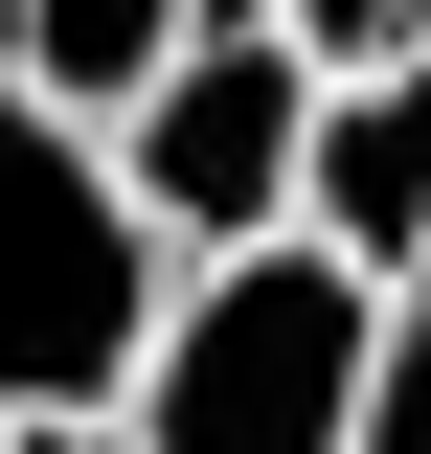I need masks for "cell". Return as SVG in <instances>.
<instances>
[{
	"label": "cell",
	"mask_w": 431,
	"mask_h": 454,
	"mask_svg": "<svg viewBox=\"0 0 431 454\" xmlns=\"http://www.w3.org/2000/svg\"><path fill=\"white\" fill-rule=\"evenodd\" d=\"M364 340H386V273H341L318 227L182 250L160 340H137V387H114V454H341L364 432Z\"/></svg>",
	"instance_id": "cell-1"
},
{
	"label": "cell",
	"mask_w": 431,
	"mask_h": 454,
	"mask_svg": "<svg viewBox=\"0 0 431 454\" xmlns=\"http://www.w3.org/2000/svg\"><path fill=\"white\" fill-rule=\"evenodd\" d=\"M160 227L114 182V114H68L46 68H0V432H114L137 340H160Z\"/></svg>",
	"instance_id": "cell-2"
},
{
	"label": "cell",
	"mask_w": 431,
	"mask_h": 454,
	"mask_svg": "<svg viewBox=\"0 0 431 454\" xmlns=\"http://www.w3.org/2000/svg\"><path fill=\"white\" fill-rule=\"evenodd\" d=\"M295 137H318V46H295L272 0H205L160 68L114 91V182H137L160 250H250V227H295Z\"/></svg>",
	"instance_id": "cell-3"
},
{
	"label": "cell",
	"mask_w": 431,
	"mask_h": 454,
	"mask_svg": "<svg viewBox=\"0 0 431 454\" xmlns=\"http://www.w3.org/2000/svg\"><path fill=\"white\" fill-rule=\"evenodd\" d=\"M295 227H318L341 273H386V295L431 273V23H409V46H341V68H318V137H295Z\"/></svg>",
	"instance_id": "cell-4"
},
{
	"label": "cell",
	"mask_w": 431,
	"mask_h": 454,
	"mask_svg": "<svg viewBox=\"0 0 431 454\" xmlns=\"http://www.w3.org/2000/svg\"><path fill=\"white\" fill-rule=\"evenodd\" d=\"M182 23H205V0H0V68H46L68 114H114L137 68L182 46Z\"/></svg>",
	"instance_id": "cell-5"
},
{
	"label": "cell",
	"mask_w": 431,
	"mask_h": 454,
	"mask_svg": "<svg viewBox=\"0 0 431 454\" xmlns=\"http://www.w3.org/2000/svg\"><path fill=\"white\" fill-rule=\"evenodd\" d=\"M341 454H431V273L386 295V340H364V432Z\"/></svg>",
	"instance_id": "cell-6"
},
{
	"label": "cell",
	"mask_w": 431,
	"mask_h": 454,
	"mask_svg": "<svg viewBox=\"0 0 431 454\" xmlns=\"http://www.w3.org/2000/svg\"><path fill=\"white\" fill-rule=\"evenodd\" d=\"M272 23H295V46H318V68H341V46H409L431 0H272Z\"/></svg>",
	"instance_id": "cell-7"
},
{
	"label": "cell",
	"mask_w": 431,
	"mask_h": 454,
	"mask_svg": "<svg viewBox=\"0 0 431 454\" xmlns=\"http://www.w3.org/2000/svg\"><path fill=\"white\" fill-rule=\"evenodd\" d=\"M0 454H46V432H0Z\"/></svg>",
	"instance_id": "cell-8"
}]
</instances>
